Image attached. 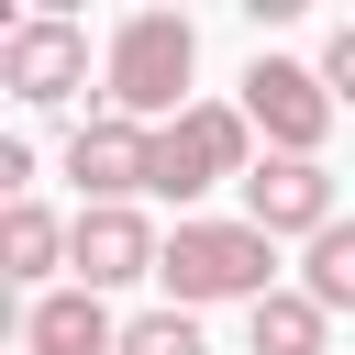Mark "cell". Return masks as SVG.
Segmentation results:
<instances>
[{"instance_id": "1", "label": "cell", "mask_w": 355, "mask_h": 355, "mask_svg": "<svg viewBox=\"0 0 355 355\" xmlns=\"http://www.w3.org/2000/svg\"><path fill=\"white\" fill-rule=\"evenodd\" d=\"M189 78H200V33H189V11H122L111 22V55H100V100L122 111V122H178L189 111Z\"/></svg>"}, {"instance_id": "2", "label": "cell", "mask_w": 355, "mask_h": 355, "mask_svg": "<svg viewBox=\"0 0 355 355\" xmlns=\"http://www.w3.org/2000/svg\"><path fill=\"white\" fill-rule=\"evenodd\" d=\"M155 277H166V311H211V300H244V311H255V300L277 288V244H266L255 222H200V211H189V222L166 233V266H155Z\"/></svg>"}, {"instance_id": "3", "label": "cell", "mask_w": 355, "mask_h": 355, "mask_svg": "<svg viewBox=\"0 0 355 355\" xmlns=\"http://www.w3.org/2000/svg\"><path fill=\"white\" fill-rule=\"evenodd\" d=\"M244 189L255 178V122H244V100H189L178 122H155V178H144V200H178V222H189V200L200 189Z\"/></svg>"}, {"instance_id": "4", "label": "cell", "mask_w": 355, "mask_h": 355, "mask_svg": "<svg viewBox=\"0 0 355 355\" xmlns=\"http://www.w3.org/2000/svg\"><path fill=\"white\" fill-rule=\"evenodd\" d=\"M333 89H322V67H300V55H255L244 67V122L266 133V155H322V133H333Z\"/></svg>"}, {"instance_id": "5", "label": "cell", "mask_w": 355, "mask_h": 355, "mask_svg": "<svg viewBox=\"0 0 355 355\" xmlns=\"http://www.w3.org/2000/svg\"><path fill=\"white\" fill-rule=\"evenodd\" d=\"M0 89H11L22 111L78 100V89H89V33H78V22H55V11L11 22V33H0Z\"/></svg>"}, {"instance_id": "6", "label": "cell", "mask_w": 355, "mask_h": 355, "mask_svg": "<svg viewBox=\"0 0 355 355\" xmlns=\"http://www.w3.org/2000/svg\"><path fill=\"white\" fill-rule=\"evenodd\" d=\"M166 266V233L122 200V211H78V233H67V288H89V300H111V288H133V277H155Z\"/></svg>"}, {"instance_id": "7", "label": "cell", "mask_w": 355, "mask_h": 355, "mask_svg": "<svg viewBox=\"0 0 355 355\" xmlns=\"http://www.w3.org/2000/svg\"><path fill=\"white\" fill-rule=\"evenodd\" d=\"M67 178L89 189V211H122V200H144V178H155V133L122 122V111H89V122L67 133Z\"/></svg>"}, {"instance_id": "8", "label": "cell", "mask_w": 355, "mask_h": 355, "mask_svg": "<svg viewBox=\"0 0 355 355\" xmlns=\"http://www.w3.org/2000/svg\"><path fill=\"white\" fill-rule=\"evenodd\" d=\"M244 222L266 233V244H311V233H333L344 211H333V178H322V155H255V178H244Z\"/></svg>"}, {"instance_id": "9", "label": "cell", "mask_w": 355, "mask_h": 355, "mask_svg": "<svg viewBox=\"0 0 355 355\" xmlns=\"http://www.w3.org/2000/svg\"><path fill=\"white\" fill-rule=\"evenodd\" d=\"M22 355H122V322L89 288H44V300H22Z\"/></svg>"}, {"instance_id": "10", "label": "cell", "mask_w": 355, "mask_h": 355, "mask_svg": "<svg viewBox=\"0 0 355 355\" xmlns=\"http://www.w3.org/2000/svg\"><path fill=\"white\" fill-rule=\"evenodd\" d=\"M67 233H78V222H55L44 200H11V211H0V277H22V288L44 300V277L67 266Z\"/></svg>"}, {"instance_id": "11", "label": "cell", "mask_w": 355, "mask_h": 355, "mask_svg": "<svg viewBox=\"0 0 355 355\" xmlns=\"http://www.w3.org/2000/svg\"><path fill=\"white\" fill-rule=\"evenodd\" d=\"M244 344H255V355H322V344H333V311H322L311 288H266V300L244 311Z\"/></svg>"}, {"instance_id": "12", "label": "cell", "mask_w": 355, "mask_h": 355, "mask_svg": "<svg viewBox=\"0 0 355 355\" xmlns=\"http://www.w3.org/2000/svg\"><path fill=\"white\" fill-rule=\"evenodd\" d=\"M300 288H311L322 311H355V222H333V233L300 244Z\"/></svg>"}, {"instance_id": "13", "label": "cell", "mask_w": 355, "mask_h": 355, "mask_svg": "<svg viewBox=\"0 0 355 355\" xmlns=\"http://www.w3.org/2000/svg\"><path fill=\"white\" fill-rule=\"evenodd\" d=\"M122 355H200V311H133Z\"/></svg>"}, {"instance_id": "14", "label": "cell", "mask_w": 355, "mask_h": 355, "mask_svg": "<svg viewBox=\"0 0 355 355\" xmlns=\"http://www.w3.org/2000/svg\"><path fill=\"white\" fill-rule=\"evenodd\" d=\"M322 89L355 111V22H333V44H322Z\"/></svg>"}]
</instances>
